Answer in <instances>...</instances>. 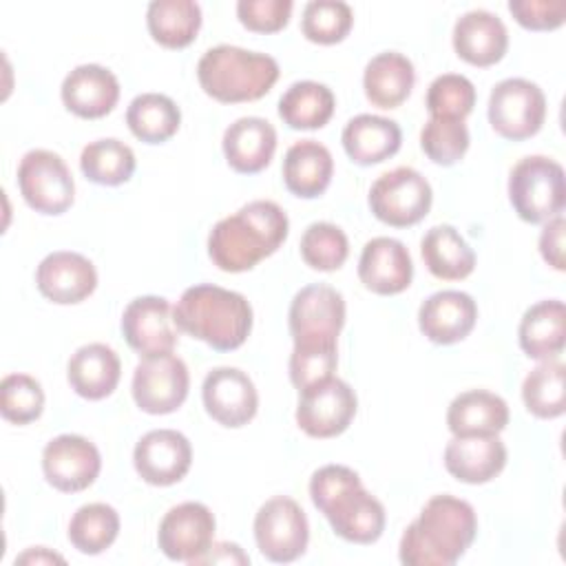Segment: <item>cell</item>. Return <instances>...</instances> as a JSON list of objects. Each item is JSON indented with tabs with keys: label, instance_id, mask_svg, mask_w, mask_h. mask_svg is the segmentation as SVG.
Returning a JSON list of instances; mask_svg holds the SVG:
<instances>
[{
	"label": "cell",
	"instance_id": "obj_1",
	"mask_svg": "<svg viewBox=\"0 0 566 566\" xmlns=\"http://www.w3.org/2000/svg\"><path fill=\"white\" fill-rule=\"evenodd\" d=\"M290 232L285 210L270 199L241 206L217 221L208 234V256L223 272H245L272 256Z\"/></svg>",
	"mask_w": 566,
	"mask_h": 566
},
{
	"label": "cell",
	"instance_id": "obj_2",
	"mask_svg": "<svg viewBox=\"0 0 566 566\" xmlns=\"http://www.w3.org/2000/svg\"><path fill=\"white\" fill-rule=\"evenodd\" d=\"M478 533V517L469 502L433 495L405 528L398 557L405 566H453Z\"/></svg>",
	"mask_w": 566,
	"mask_h": 566
},
{
	"label": "cell",
	"instance_id": "obj_3",
	"mask_svg": "<svg viewBox=\"0 0 566 566\" xmlns=\"http://www.w3.org/2000/svg\"><path fill=\"white\" fill-rule=\"evenodd\" d=\"M312 504L327 517L332 531L354 544H371L385 531V506L343 464H325L310 480Z\"/></svg>",
	"mask_w": 566,
	"mask_h": 566
},
{
	"label": "cell",
	"instance_id": "obj_4",
	"mask_svg": "<svg viewBox=\"0 0 566 566\" xmlns=\"http://www.w3.org/2000/svg\"><path fill=\"white\" fill-rule=\"evenodd\" d=\"M175 325L217 352H232L245 343L252 329V307L239 292L212 283H199L179 296L172 307Z\"/></svg>",
	"mask_w": 566,
	"mask_h": 566
},
{
	"label": "cell",
	"instance_id": "obj_5",
	"mask_svg": "<svg viewBox=\"0 0 566 566\" xmlns=\"http://www.w3.org/2000/svg\"><path fill=\"white\" fill-rule=\"evenodd\" d=\"M279 73V62L272 55L232 44L208 49L197 64L203 93L223 104L261 99L276 84Z\"/></svg>",
	"mask_w": 566,
	"mask_h": 566
},
{
	"label": "cell",
	"instance_id": "obj_6",
	"mask_svg": "<svg viewBox=\"0 0 566 566\" xmlns=\"http://www.w3.org/2000/svg\"><path fill=\"white\" fill-rule=\"evenodd\" d=\"M509 201L526 223L551 221L564 210V168L544 155L520 159L509 175Z\"/></svg>",
	"mask_w": 566,
	"mask_h": 566
},
{
	"label": "cell",
	"instance_id": "obj_7",
	"mask_svg": "<svg viewBox=\"0 0 566 566\" xmlns=\"http://www.w3.org/2000/svg\"><path fill=\"white\" fill-rule=\"evenodd\" d=\"M431 201V184L409 166L382 172L369 188V208L374 217L394 228H409L422 221Z\"/></svg>",
	"mask_w": 566,
	"mask_h": 566
},
{
	"label": "cell",
	"instance_id": "obj_8",
	"mask_svg": "<svg viewBox=\"0 0 566 566\" xmlns=\"http://www.w3.org/2000/svg\"><path fill=\"white\" fill-rule=\"evenodd\" d=\"M18 188L29 208L62 214L75 199V181L64 159L46 148H33L18 164Z\"/></svg>",
	"mask_w": 566,
	"mask_h": 566
},
{
	"label": "cell",
	"instance_id": "obj_9",
	"mask_svg": "<svg viewBox=\"0 0 566 566\" xmlns=\"http://www.w3.org/2000/svg\"><path fill=\"white\" fill-rule=\"evenodd\" d=\"M546 119V97L542 88L524 77L497 82L489 95V124L511 142H522L539 133Z\"/></svg>",
	"mask_w": 566,
	"mask_h": 566
},
{
	"label": "cell",
	"instance_id": "obj_10",
	"mask_svg": "<svg viewBox=\"0 0 566 566\" xmlns=\"http://www.w3.org/2000/svg\"><path fill=\"white\" fill-rule=\"evenodd\" d=\"M254 539L261 555L276 564L298 559L310 542V524L292 497L276 495L254 515Z\"/></svg>",
	"mask_w": 566,
	"mask_h": 566
},
{
	"label": "cell",
	"instance_id": "obj_11",
	"mask_svg": "<svg viewBox=\"0 0 566 566\" xmlns=\"http://www.w3.org/2000/svg\"><path fill=\"white\" fill-rule=\"evenodd\" d=\"M190 374L186 363L175 354L142 358L133 371V400L153 416L177 411L188 398Z\"/></svg>",
	"mask_w": 566,
	"mask_h": 566
},
{
	"label": "cell",
	"instance_id": "obj_12",
	"mask_svg": "<svg viewBox=\"0 0 566 566\" xmlns=\"http://www.w3.org/2000/svg\"><path fill=\"white\" fill-rule=\"evenodd\" d=\"M294 343H336L345 325V298L325 283L301 287L287 312Z\"/></svg>",
	"mask_w": 566,
	"mask_h": 566
},
{
	"label": "cell",
	"instance_id": "obj_13",
	"mask_svg": "<svg viewBox=\"0 0 566 566\" xmlns=\"http://www.w3.org/2000/svg\"><path fill=\"white\" fill-rule=\"evenodd\" d=\"M298 394L296 424L310 438L340 436L356 416V394L345 380L336 376L321 380Z\"/></svg>",
	"mask_w": 566,
	"mask_h": 566
},
{
	"label": "cell",
	"instance_id": "obj_14",
	"mask_svg": "<svg viewBox=\"0 0 566 566\" xmlns=\"http://www.w3.org/2000/svg\"><path fill=\"white\" fill-rule=\"evenodd\" d=\"M102 469L97 447L77 433H62L46 442L42 451V471L46 482L62 493L88 489Z\"/></svg>",
	"mask_w": 566,
	"mask_h": 566
},
{
	"label": "cell",
	"instance_id": "obj_15",
	"mask_svg": "<svg viewBox=\"0 0 566 566\" xmlns=\"http://www.w3.org/2000/svg\"><path fill=\"white\" fill-rule=\"evenodd\" d=\"M214 515L201 502H181L159 522L157 544L172 562L195 564L214 539Z\"/></svg>",
	"mask_w": 566,
	"mask_h": 566
},
{
	"label": "cell",
	"instance_id": "obj_16",
	"mask_svg": "<svg viewBox=\"0 0 566 566\" xmlns=\"http://www.w3.org/2000/svg\"><path fill=\"white\" fill-rule=\"evenodd\" d=\"M177 332L172 307L164 296H137L122 314V334L142 358L172 354Z\"/></svg>",
	"mask_w": 566,
	"mask_h": 566
},
{
	"label": "cell",
	"instance_id": "obj_17",
	"mask_svg": "<svg viewBox=\"0 0 566 566\" xmlns=\"http://www.w3.org/2000/svg\"><path fill=\"white\" fill-rule=\"evenodd\" d=\"M201 398L208 416L223 427L248 424L259 409V394L252 378L237 367H214L206 374Z\"/></svg>",
	"mask_w": 566,
	"mask_h": 566
},
{
	"label": "cell",
	"instance_id": "obj_18",
	"mask_svg": "<svg viewBox=\"0 0 566 566\" xmlns=\"http://www.w3.org/2000/svg\"><path fill=\"white\" fill-rule=\"evenodd\" d=\"M133 464L144 482L153 486H170L188 473L192 464V447L188 438L175 429H153L137 440Z\"/></svg>",
	"mask_w": 566,
	"mask_h": 566
},
{
	"label": "cell",
	"instance_id": "obj_19",
	"mask_svg": "<svg viewBox=\"0 0 566 566\" xmlns=\"http://www.w3.org/2000/svg\"><path fill=\"white\" fill-rule=\"evenodd\" d=\"M35 285L44 298L57 305H75L95 292L97 270L84 254L57 250L40 261Z\"/></svg>",
	"mask_w": 566,
	"mask_h": 566
},
{
	"label": "cell",
	"instance_id": "obj_20",
	"mask_svg": "<svg viewBox=\"0 0 566 566\" xmlns=\"http://www.w3.org/2000/svg\"><path fill=\"white\" fill-rule=\"evenodd\" d=\"M358 279L374 294L391 296L405 292L413 279L409 250L398 239L374 237L360 252Z\"/></svg>",
	"mask_w": 566,
	"mask_h": 566
},
{
	"label": "cell",
	"instance_id": "obj_21",
	"mask_svg": "<svg viewBox=\"0 0 566 566\" xmlns=\"http://www.w3.org/2000/svg\"><path fill=\"white\" fill-rule=\"evenodd\" d=\"M475 321L478 305L471 294L460 290L436 292L418 310V327L436 345H453L467 338Z\"/></svg>",
	"mask_w": 566,
	"mask_h": 566
},
{
	"label": "cell",
	"instance_id": "obj_22",
	"mask_svg": "<svg viewBox=\"0 0 566 566\" xmlns=\"http://www.w3.org/2000/svg\"><path fill=\"white\" fill-rule=\"evenodd\" d=\"M64 106L84 119L108 115L119 99V82L113 71L99 64H80L62 82Z\"/></svg>",
	"mask_w": 566,
	"mask_h": 566
},
{
	"label": "cell",
	"instance_id": "obj_23",
	"mask_svg": "<svg viewBox=\"0 0 566 566\" xmlns=\"http://www.w3.org/2000/svg\"><path fill=\"white\" fill-rule=\"evenodd\" d=\"M453 49L473 66H491L504 57L509 49V31L495 13L471 9L453 24Z\"/></svg>",
	"mask_w": 566,
	"mask_h": 566
},
{
	"label": "cell",
	"instance_id": "obj_24",
	"mask_svg": "<svg viewBox=\"0 0 566 566\" xmlns=\"http://www.w3.org/2000/svg\"><path fill=\"white\" fill-rule=\"evenodd\" d=\"M444 467L464 484H484L506 467V447L497 436H453L444 449Z\"/></svg>",
	"mask_w": 566,
	"mask_h": 566
},
{
	"label": "cell",
	"instance_id": "obj_25",
	"mask_svg": "<svg viewBox=\"0 0 566 566\" xmlns=\"http://www.w3.org/2000/svg\"><path fill=\"white\" fill-rule=\"evenodd\" d=\"M276 130L263 117H239L223 133V155L241 175L261 172L274 157Z\"/></svg>",
	"mask_w": 566,
	"mask_h": 566
},
{
	"label": "cell",
	"instance_id": "obj_26",
	"mask_svg": "<svg viewBox=\"0 0 566 566\" xmlns=\"http://www.w3.org/2000/svg\"><path fill=\"white\" fill-rule=\"evenodd\" d=\"M122 363L113 347L104 343H88L75 349L66 365L71 389L86 400H102L111 396L119 382Z\"/></svg>",
	"mask_w": 566,
	"mask_h": 566
},
{
	"label": "cell",
	"instance_id": "obj_27",
	"mask_svg": "<svg viewBox=\"0 0 566 566\" xmlns=\"http://www.w3.org/2000/svg\"><path fill=\"white\" fill-rule=\"evenodd\" d=\"M340 142L352 161L371 166L394 157L400 150L402 130L389 117L360 113L345 124Z\"/></svg>",
	"mask_w": 566,
	"mask_h": 566
},
{
	"label": "cell",
	"instance_id": "obj_28",
	"mask_svg": "<svg viewBox=\"0 0 566 566\" xmlns=\"http://www.w3.org/2000/svg\"><path fill=\"white\" fill-rule=\"evenodd\" d=\"M509 424V405L493 391L469 389L458 394L447 409V427L453 436H497Z\"/></svg>",
	"mask_w": 566,
	"mask_h": 566
},
{
	"label": "cell",
	"instance_id": "obj_29",
	"mask_svg": "<svg viewBox=\"0 0 566 566\" xmlns=\"http://www.w3.org/2000/svg\"><path fill=\"white\" fill-rule=\"evenodd\" d=\"M332 175L334 159L321 142L301 139L287 148L283 159V181L292 195L314 199L327 190Z\"/></svg>",
	"mask_w": 566,
	"mask_h": 566
},
{
	"label": "cell",
	"instance_id": "obj_30",
	"mask_svg": "<svg viewBox=\"0 0 566 566\" xmlns=\"http://www.w3.org/2000/svg\"><path fill=\"white\" fill-rule=\"evenodd\" d=\"M520 347L528 358L551 360L564 349L566 336V307L557 298L531 305L517 327Z\"/></svg>",
	"mask_w": 566,
	"mask_h": 566
},
{
	"label": "cell",
	"instance_id": "obj_31",
	"mask_svg": "<svg viewBox=\"0 0 566 566\" xmlns=\"http://www.w3.org/2000/svg\"><path fill=\"white\" fill-rule=\"evenodd\" d=\"M416 84V71L407 55L382 51L374 55L363 73L365 97L378 108L400 106Z\"/></svg>",
	"mask_w": 566,
	"mask_h": 566
},
{
	"label": "cell",
	"instance_id": "obj_32",
	"mask_svg": "<svg viewBox=\"0 0 566 566\" xmlns=\"http://www.w3.org/2000/svg\"><path fill=\"white\" fill-rule=\"evenodd\" d=\"M420 254L427 270L442 281L467 279L475 268V252L464 237L449 223L433 226L420 241Z\"/></svg>",
	"mask_w": 566,
	"mask_h": 566
},
{
	"label": "cell",
	"instance_id": "obj_33",
	"mask_svg": "<svg viewBox=\"0 0 566 566\" xmlns=\"http://www.w3.org/2000/svg\"><path fill=\"white\" fill-rule=\"evenodd\" d=\"M336 108V97L329 86L301 80L287 86L279 99V117L283 124L296 130H316L323 128Z\"/></svg>",
	"mask_w": 566,
	"mask_h": 566
},
{
	"label": "cell",
	"instance_id": "obj_34",
	"mask_svg": "<svg viewBox=\"0 0 566 566\" xmlns=\"http://www.w3.org/2000/svg\"><path fill=\"white\" fill-rule=\"evenodd\" d=\"M146 24L161 46L184 49L201 29V7L195 0H155L148 4Z\"/></svg>",
	"mask_w": 566,
	"mask_h": 566
},
{
	"label": "cell",
	"instance_id": "obj_35",
	"mask_svg": "<svg viewBox=\"0 0 566 566\" xmlns=\"http://www.w3.org/2000/svg\"><path fill=\"white\" fill-rule=\"evenodd\" d=\"M130 133L146 144L168 142L181 124L179 106L161 93H142L126 108Z\"/></svg>",
	"mask_w": 566,
	"mask_h": 566
},
{
	"label": "cell",
	"instance_id": "obj_36",
	"mask_svg": "<svg viewBox=\"0 0 566 566\" xmlns=\"http://www.w3.org/2000/svg\"><path fill=\"white\" fill-rule=\"evenodd\" d=\"M80 168L93 184L119 186L135 172V153L128 144L115 137L95 139L82 148Z\"/></svg>",
	"mask_w": 566,
	"mask_h": 566
},
{
	"label": "cell",
	"instance_id": "obj_37",
	"mask_svg": "<svg viewBox=\"0 0 566 566\" xmlns=\"http://www.w3.org/2000/svg\"><path fill=\"white\" fill-rule=\"evenodd\" d=\"M522 400L537 418H557L566 409V367L562 360H542L522 382Z\"/></svg>",
	"mask_w": 566,
	"mask_h": 566
},
{
	"label": "cell",
	"instance_id": "obj_38",
	"mask_svg": "<svg viewBox=\"0 0 566 566\" xmlns=\"http://www.w3.org/2000/svg\"><path fill=\"white\" fill-rule=\"evenodd\" d=\"M119 533V515L111 504L91 502L80 506L69 522V539L84 555L104 553Z\"/></svg>",
	"mask_w": 566,
	"mask_h": 566
},
{
	"label": "cell",
	"instance_id": "obj_39",
	"mask_svg": "<svg viewBox=\"0 0 566 566\" xmlns=\"http://www.w3.org/2000/svg\"><path fill=\"white\" fill-rule=\"evenodd\" d=\"M354 24V11L340 0H312L303 9L301 31L310 42L336 44L347 38Z\"/></svg>",
	"mask_w": 566,
	"mask_h": 566
},
{
	"label": "cell",
	"instance_id": "obj_40",
	"mask_svg": "<svg viewBox=\"0 0 566 566\" xmlns=\"http://www.w3.org/2000/svg\"><path fill=\"white\" fill-rule=\"evenodd\" d=\"M349 254L347 234L327 221L310 223L301 237V256L303 261L318 272L338 270Z\"/></svg>",
	"mask_w": 566,
	"mask_h": 566
},
{
	"label": "cell",
	"instance_id": "obj_41",
	"mask_svg": "<svg viewBox=\"0 0 566 566\" xmlns=\"http://www.w3.org/2000/svg\"><path fill=\"white\" fill-rule=\"evenodd\" d=\"M469 128L464 119L429 117L420 130L424 155L438 166H453L469 150Z\"/></svg>",
	"mask_w": 566,
	"mask_h": 566
},
{
	"label": "cell",
	"instance_id": "obj_42",
	"mask_svg": "<svg viewBox=\"0 0 566 566\" xmlns=\"http://www.w3.org/2000/svg\"><path fill=\"white\" fill-rule=\"evenodd\" d=\"M424 104L431 117L464 119L475 106V86L460 73H442L429 84Z\"/></svg>",
	"mask_w": 566,
	"mask_h": 566
},
{
	"label": "cell",
	"instance_id": "obj_43",
	"mask_svg": "<svg viewBox=\"0 0 566 566\" xmlns=\"http://www.w3.org/2000/svg\"><path fill=\"white\" fill-rule=\"evenodd\" d=\"M44 391L29 374H9L0 382V411L13 424H29L42 416Z\"/></svg>",
	"mask_w": 566,
	"mask_h": 566
},
{
	"label": "cell",
	"instance_id": "obj_44",
	"mask_svg": "<svg viewBox=\"0 0 566 566\" xmlns=\"http://www.w3.org/2000/svg\"><path fill=\"white\" fill-rule=\"evenodd\" d=\"M338 363L336 343H294L290 356V380L303 391L334 376Z\"/></svg>",
	"mask_w": 566,
	"mask_h": 566
},
{
	"label": "cell",
	"instance_id": "obj_45",
	"mask_svg": "<svg viewBox=\"0 0 566 566\" xmlns=\"http://www.w3.org/2000/svg\"><path fill=\"white\" fill-rule=\"evenodd\" d=\"M292 0H239V22L254 33H276L292 15Z\"/></svg>",
	"mask_w": 566,
	"mask_h": 566
},
{
	"label": "cell",
	"instance_id": "obj_46",
	"mask_svg": "<svg viewBox=\"0 0 566 566\" xmlns=\"http://www.w3.org/2000/svg\"><path fill=\"white\" fill-rule=\"evenodd\" d=\"M509 11L531 31H553L566 20L564 0H511Z\"/></svg>",
	"mask_w": 566,
	"mask_h": 566
},
{
	"label": "cell",
	"instance_id": "obj_47",
	"mask_svg": "<svg viewBox=\"0 0 566 566\" xmlns=\"http://www.w3.org/2000/svg\"><path fill=\"white\" fill-rule=\"evenodd\" d=\"M564 232H566V221L562 214L553 217L551 221H546V226L542 228L539 234V252L542 259L555 268V270H564L566 261H564Z\"/></svg>",
	"mask_w": 566,
	"mask_h": 566
},
{
	"label": "cell",
	"instance_id": "obj_48",
	"mask_svg": "<svg viewBox=\"0 0 566 566\" xmlns=\"http://www.w3.org/2000/svg\"><path fill=\"white\" fill-rule=\"evenodd\" d=\"M195 564H250V557L241 551L239 544L212 542V546Z\"/></svg>",
	"mask_w": 566,
	"mask_h": 566
},
{
	"label": "cell",
	"instance_id": "obj_49",
	"mask_svg": "<svg viewBox=\"0 0 566 566\" xmlns=\"http://www.w3.org/2000/svg\"><path fill=\"white\" fill-rule=\"evenodd\" d=\"M53 562L64 564V557H62V555L51 553V551H49V548H44V546L29 548V551H27V553H22L20 557H15V564H53Z\"/></svg>",
	"mask_w": 566,
	"mask_h": 566
}]
</instances>
